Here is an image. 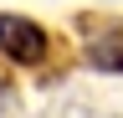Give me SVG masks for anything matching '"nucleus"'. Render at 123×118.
I'll return each instance as SVG.
<instances>
[{
    "label": "nucleus",
    "instance_id": "f257e3e1",
    "mask_svg": "<svg viewBox=\"0 0 123 118\" xmlns=\"http://www.w3.org/2000/svg\"><path fill=\"white\" fill-rule=\"evenodd\" d=\"M0 51L15 67H36V62H46V31L26 16H0Z\"/></svg>",
    "mask_w": 123,
    "mask_h": 118
},
{
    "label": "nucleus",
    "instance_id": "f03ea898",
    "mask_svg": "<svg viewBox=\"0 0 123 118\" xmlns=\"http://www.w3.org/2000/svg\"><path fill=\"white\" fill-rule=\"evenodd\" d=\"M87 62L98 72H123V26H108V31L87 46Z\"/></svg>",
    "mask_w": 123,
    "mask_h": 118
}]
</instances>
